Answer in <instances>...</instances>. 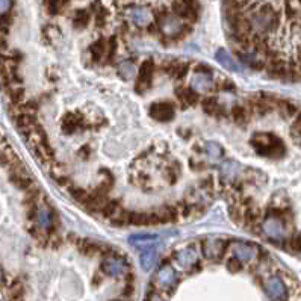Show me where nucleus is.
I'll return each instance as SVG.
<instances>
[{
  "label": "nucleus",
  "mask_w": 301,
  "mask_h": 301,
  "mask_svg": "<svg viewBox=\"0 0 301 301\" xmlns=\"http://www.w3.org/2000/svg\"><path fill=\"white\" fill-rule=\"evenodd\" d=\"M262 232L272 241H283L286 238V226L280 217L271 215L262 223Z\"/></svg>",
  "instance_id": "20e7f679"
},
{
  "label": "nucleus",
  "mask_w": 301,
  "mask_h": 301,
  "mask_svg": "<svg viewBox=\"0 0 301 301\" xmlns=\"http://www.w3.org/2000/svg\"><path fill=\"white\" fill-rule=\"evenodd\" d=\"M10 179H11V182H13L17 188H20V189H23V191H28L29 188L34 186L32 177L29 176L28 170H26L20 162H16V164L11 165Z\"/></svg>",
  "instance_id": "0eeeda50"
},
{
  "label": "nucleus",
  "mask_w": 301,
  "mask_h": 301,
  "mask_svg": "<svg viewBox=\"0 0 301 301\" xmlns=\"http://www.w3.org/2000/svg\"><path fill=\"white\" fill-rule=\"evenodd\" d=\"M226 247H227V244L224 241L211 239V241H206L203 244V253H205L206 259H209V260H218V259L223 257V254L226 251Z\"/></svg>",
  "instance_id": "f8f14e48"
},
{
  "label": "nucleus",
  "mask_w": 301,
  "mask_h": 301,
  "mask_svg": "<svg viewBox=\"0 0 301 301\" xmlns=\"http://www.w3.org/2000/svg\"><path fill=\"white\" fill-rule=\"evenodd\" d=\"M214 86V80L212 76L208 73H194L192 80H191V88L197 92H203V91H209Z\"/></svg>",
  "instance_id": "f3484780"
},
{
  "label": "nucleus",
  "mask_w": 301,
  "mask_h": 301,
  "mask_svg": "<svg viewBox=\"0 0 301 301\" xmlns=\"http://www.w3.org/2000/svg\"><path fill=\"white\" fill-rule=\"evenodd\" d=\"M170 76L176 77V79H183L188 73V65L186 64H182V62H173L170 65V70H168Z\"/></svg>",
  "instance_id": "bb28decb"
},
{
  "label": "nucleus",
  "mask_w": 301,
  "mask_h": 301,
  "mask_svg": "<svg viewBox=\"0 0 301 301\" xmlns=\"http://www.w3.org/2000/svg\"><path fill=\"white\" fill-rule=\"evenodd\" d=\"M158 23H159L161 32L165 37H168V38H179V37H182L185 34V28L186 26L174 14H167V13L161 14L158 17Z\"/></svg>",
  "instance_id": "7ed1b4c3"
},
{
  "label": "nucleus",
  "mask_w": 301,
  "mask_h": 301,
  "mask_svg": "<svg viewBox=\"0 0 301 301\" xmlns=\"http://www.w3.org/2000/svg\"><path fill=\"white\" fill-rule=\"evenodd\" d=\"M153 71H155V64L153 61H144L138 70L136 74V89L138 92L145 91L150 85H152V79H153Z\"/></svg>",
  "instance_id": "6e6552de"
},
{
  "label": "nucleus",
  "mask_w": 301,
  "mask_h": 301,
  "mask_svg": "<svg viewBox=\"0 0 301 301\" xmlns=\"http://www.w3.org/2000/svg\"><path fill=\"white\" fill-rule=\"evenodd\" d=\"M88 22H89V13H88L86 10H79V11L74 14V17H73V25H74L77 29L85 28V26L88 25Z\"/></svg>",
  "instance_id": "c85d7f7f"
},
{
  "label": "nucleus",
  "mask_w": 301,
  "mask_h": 301,
  "mask_svg": "<svg viewBox=\"0 0 301 301\" xmlns=\"http://www.w3.org/2000/svg\"><path fill=\"white\" fill-rule=\"evenodd\" d=\"M215 58H217V61H218L226 70H229V71H232V73H242V71H244V67L241 65V62H238V61H236L227 50H224V49H220V50L217 52Z\"/></svg>",
  "instance_id": "2eb2a0df"
},
{
  "label": "nucleus",
  "mask_w": 301,
  "mask_h": 301,
  "mask_svg": "<svg viewBox=\"0 0 301 301\" xmlns=\"http://www.w3.org/2000/svg\"><path fill=\"white\" fill-rule=\"evenodd\" d=\"M155 281H156V284H159L162 287H171L177 281L176 271L171 266L165 265V266H162V268L158 269V272L155 275Z\"/></svg>",
  "instance_id": "dca6fc26"
},
{
  "label": "nucleus",
  "mask_w": 301,
  "mask_h": 301,
  "mask_svg": "<svg viewBox=\"0 0 301 301\" xmlns=\"http://www.w3.org/2000/svg\"><path fill=\"white\" fill-rule=\"evenodd\" d=\"M156 250H148V251H142L141 257H139V263L142 266L144 271H150L155 265H156Z\"/></svg>",
  "instance_id": "b1692460"
},
{
  "label": "nucleus",
  "mask_w": 301,
  "mask_h": 301,
  "mask_svg": "<svg viewBox=\"0 0 301 301\" xmlns=\"http://www.w3.org/2000/svg\"><path fill=\"white\" fill-rule=\"evenodd\" d=\"M127 19L136 26H145L152 20V14L144 7H132L127 10Z\"/></svg>",
  "instance_id": "4468645a"
},
{
  "label": "nucleus",
  "mask_w": 301,
  "mask_h": 301,
  "mask_svg": "<svg viewBox=\"0 0 301 301\" xmlns=\"http://www.w3.org/2000/svg\"><path fill=\"white\" fill-rule=\"evenodd\" d=\"M173 13L180 20H195L197 19V10L194 0H174L173 4Z\"/></svg>",
  "instance_id": "1a4fd4ad"
},
{
  "label": "nucleus",
  "mask_w": 301,
  "mask_h": 301,
  "mask_svg": "<svg viewBox=\"0 0 301 301\" xmlns=\"http://www.w3.org/2000/svg\"><path fill=\"white\" fill-rule=\"evenodd\" d=\"M263 289L272 301H287V287L280 277H269L263 283Z\"/></svg>",
  "instance_id": "39448f33"
},
{
  "label": "nucleus",
  "mask_w": 301,
  "mask_h": 301,
  "mask_svg": "<svg viewBox=\"0 0 301 301\" xmlns=\"http://www.w3.org/2000/svg\"><path fill=\"white\" fill-rule=\"evenodd\" d=\"M286 11L289 17L301 14V0H286Z\"/></svg>",
  "instance_id": "c9c22d12"
},
{
  "label": "nucleus",
  "mask_w": 301,
  "mask_h": 301,
  "mask_svg": "<svg viewBox=\"0 0 301 301\" xmlns=\"http://www.w3.org/2000/svg\"><path fill=\"white\" fill-rule=\"evenodd\" d=\"M7 91H8L10 98H11L16 105L22 103V100H23V97H25V88H23V86H20V85H13V86H10Z\"/></svg>",
  "instance_id": "c756f323"
},
{
  "label": "nucleus",
  "mask_w": 301,
  "mask_h": 301,
  "mask_svg": "<svg viewBox=\"0 0 301 301\" xmlns=\"http://www.w3.org/2000/svg\"><path fill=\"white\" fill-rule=\"evenodd\" d=\"M11 25H13V17H11L10 13L8 14H0V34L7 35Z\"/></svg>",
  "instance_id": "e433bc0d"
},
{
  "label": "nucleus",
  "mask_w": 301,
  "mask_h": 301,
  "mask_svg": "<svg viewBox=\"0 0 301 301\" xmlns=\"http://www.w3.org/2000/svg\"><path fill=\"white\" fill-rule=\"evenodd\" d=\"M197 250L194 247H186L176 254V260L182 268H192L197 263Z\"/></svg>",
  "instance_id": "a211bd4d"
},
{
  "label": "nucleus",
  "mask_w": 301,
  "mask_h": 301,
  "mask_svg": "<svg viewBox=\"0 0 301 301\" xmlns=\"http://www.w3.org/2000/svg\"><path fill=\"white\" fill-rule=\"evenodd\" d=\"M5 281H7L5 272H4V269H2V268H0V286H4V284H5Z\"/></svg>",
  "instance_id": "a18cd8bd"
},
{
  "label": "nucleus",
  "mask_w": 301,
  "mask_h": 301,
  "mask_svg": "<svg viewBox=\"0 0 301 301\" xmlns=\"http://www.w3.org/2000/svg\"><path fill=\"white\" fill-rule=\"evenodd\" d=\"M46 2H47V10L52 16H56L62 8V0H46Z\"/></svg>",
  "instance_id": "58836bf2"
},
{
  "label": "nucleus",
  "mask_w": 301,
  "mask_h": 301,
  "mask_svg": "<svg viewBox=\"0 0 301 301\" xmlns=\"http://www.w3.org/2000/svg\"><path fill=\"white\" fill-rule=\"evenodd\" d=\"M118 73L124 77V79H132L136 73H135V65L130 61H123L118 65Z\"/></svg>",
  "instance_id": "7c9ffc66"
},
{
  "label": "nucleus",
  "mask_w": 301,
  "mask_h": 301,
  "mask_svg": "<svg viewBox=\"0 0 301 301\" xmlns=\"http://www.w3.org/2000/svg\"><path fill=\"white\" fill-rule=\"evenodd\" d=\"M8 47V43H7V35L0 34V53H4Z\"/></svg>",
  "instance_id": "37998d69"
},
{
  "label": "nucleus",
  "mask_w": 301,
  "mask_h": 301,
  "mask_svg": "<svg viewBox=\"0 0 301 301\" xmlns=\"http://www.w3.org/2000/svg\"><path fill=\"white\" fill-rule=\"evenodd\" d=\"M205 152H206V155H208L211 159H220V158H223V155H224L223 147H221L218 142H214V141L206 142Z\"/></svg>",
  "instance_id": "a878e982"
},
{
  "label": "nucleus",
  "mask_w": 301,
  "mask_h": 301,
  "mask_svg": "<svg viewBox=\"0 0 301 301\" xmlns=\"http://www.w3.org/2000/svg\"><path fill=\"white\" fill-rule=\"evenodd\" d=\"M114 301H121V299H114Z\"/></svg>",
  "instance_id": "49530a36"
},
{
  "label": "nucleus",
  "mask_w": 301,
  "mask_h": 301,
  "mask_svg": "<svg viewBox=\"0 0 301 301\" xmlns=\"http://www.w3.org/2000/svg\"><path fill=\"white\" fill-rule=\"evenodd\" d=\"M79 248H80V251H82L83 254H88V256H91V254H95V253H98V251L102 250V245H100V244H95V242L83 241V242L79 245Z\"/></svg>",
  "instance_id": "72a5a7b5"
},
{
  "label": "nucleus",
  "mask_w": 301,
  "mask_h": 301,
  "mask_svg": "<svg viewBox=\"0 0 301 301\" xmlns=\"http://www.w3.org/2000/svg\"><path fill=\"white\" fill-rule=\"evenodd\" d=\"M16 126L22 133L29 136V133L37 127V120L34 114H19L16 115Z\"/></svg>",
  "instance_id": "6ab92c4d"
},
{
  "label": "nucleus",
  "mask_w": 301,
  "mask_h": 301,
  "mask_svg": "<svg viewBox=\"0 0 301 301\" xmlns=\"http://www.w3.org/2000/svg\"><path fill=\"white\" fill-rule=\"evenodd\" d=\"M156 217H158L159 223H170V221H176L180 215H179V209L177 208L165 206L156 214Z\"/></svg>",
  "instance_id": "393cba45"
},
{
  "label": "nucleus",
  "mask_w": 301,
  "mask_h": 301,
  "mask_svg": "<svg viewBox=\"0 0 301 301\" xmlns=\"http://www.w3.org/2000/svg\"><path fill=\"white\" fill-rule=\"evenodd\" d=\"M102 271L106 275L111 277H120L127 271V263L124 262V259L117 257V256H108L103 259L102 262Z\"/></svg>",
  "instance_id": "9d476101"
},
{
  "label": "nucleus",
  "mask_w": 301,
  "mask_h": 301,
  "mask_svg": "<svg viewBox=\"0 0 301 301\" xmlns=\"http://www.w3.org/2000/svg\"><path fill=\"white\" fill-rule=\"evenodd\" d=\"M159 242H161L159 236L152 235V233H135L129 236V244L135 247L136 250H139L141 253L148 251V250H156Z\"/></svg>",
  "instance_id": "423d86ee"
},
{
  "label": "nucleus",
  "mask_w": 301,
  "mask_h": 301,
  "mask_svg": "<svg viewBox=\"0 0 301 301\" xmlns=\"http://www.w3.org/2000/svg\"><path fill=\"white\" fill-rule=\"evenodd\" d=\"M35 223H37L38 229H41L44 232L49 230L52 227V215H50V212L46 208H38L37 215H35Z\"/></svg>",
  "instance_id": "4be33fe9"
},
{
  "label": "nucleus",
  "mask_w": 301,
  "mask_h": 301,
  "mask_svg": "<svg viewBox=\"0 0 301 301\" xmlns=\"http://www.w3.org/2000/svg\"><path fill=\"white\" fill-rule=\"evenodd\" d=\"M248 22H250L253 31L259 32V34H266L277 28L278 16L271 5H262L254 13H251Z\"/></svg>",
  "instance_id": "f03ea898"
},
{
  "label": "nucleus",
  "mask_w": 301,
  "mask_h": 301,
  "mask_svg": "<svg viewBox=\"0 0 301 301\" xmlns=\"http://www.w3.org/2000/svg\"><path fill=\"white\" fill-rule=\"evenodd\" d=\"M251 145L260 156L265 158L280 159L286 153L283 141L274 133H254L251 138Z\"/></svg>",
  "instance_id": "f257e3e1"
},
{
  "label": "nucleus",
  "mask_w": 301,
  "mask_h": 301,
  "mask_svg": "<svg viewBox=\"0 0 301 301\" xmlns=\"http://www.w3.org/2000/svg\"><path fill=\"white\" fill-rule=\"evenodd\" d=\"M176 95L180 100L182 106H192L198 100L197 91H194L192 88H188V86H179L176 89Z\"/></svg>",
  "instance_id": "aec40b11"
},
{
  "label": "nucleus",
  "mask_w": 301,
  "mask_h": 301,
  "mask_svg": "<svg viewBox=\"0 0 301 301\" xmlns=\"http://www.w3.org/2000/svg\"><path fill=\"white\" fill-rule=\"evenodd\" d=\"M233 250V254L238 260L241 262H250L253 259H256L257 253H259V248L254 247V245H250V244H244V242H236L233 244L232 247Z\"/></svg>",
  "instance_id": "ddd939ff"
},
{
  "label": "nucleus",
  "mask_w": 301,
  "mask_h": 301,
  "mask_svg": "<svg viewBox=\"0 0 301 301\" xmlns=\"http://www.w3.org/2000/svg\"><path fill=\"white\" fill-rule=\"evenodd\" d=\"M221 109H223V108H221V105L217 102V98H214V97H206V98L203 100V111H205L206 114H211V115L220 114Z\"/></svg>",
  "instance_id": "cd10ccee"
},
{
  "label": "nucleus",
  "mask_w": 301,
  "mask_h": 301,
  "mask_svg": "<svg viewBox=\"0 0 301 301\" xmlns=\"http://www.w3.org/2000/svg\"><path fill=\"white\" fill-rule=\"evenodd\" d=\"M289 248H290V251L301 254V235H293L289 239Z\"/></svg>",
  "instance_id": "4c0bfd02"
},
{
  "label": "nucleus",
  "mask_w": 301,
  "mask_h": 301,
  "mask_svg": "<svg viewBox=\"0 0 301 301\" xmlns=\"http://www.w3.org/2000/svg\"><path fill=\"white\" fill-rule=\"evenodd\" d=\"M278 108H280V112L284 115V117H293V115H298V109L295 105H292L290 102L287 100H280L278 102Z\"/></svg>",
  "instance_id": "2f4dec72"
},
{
  "label": "nucleus",
  "mask_w": 301,
  "mask_h": 301,
  "mask_svg": "<svg viewBox=\"0 0 301 301\" xmlns=\"http://www.w3.org/2000/svg\"><path fill=\"white\" fill-rule=\"evenodd\" d=\"M239 171H241V165L236 161H226L221 165V177L226 182H232L238 176Z\"/></svg>",
  "instance_id": "412c9836"
},
{
  "label": "nucleus",
  "mask_w": 301,
  "mask_h": 301,
  "mask_svg": "<svg viewBox=\"0 0 301 301\" xmlns=\"http://www.w3.org/2000/svg\"><path fill=\"white\" fill-rule=\"evenodd\" d=\"M106 53H108V44H106L105 40H97V41L92 43L91 47H89V55H91V58H92L95 62L102 61V59L106 56Z\"/></svg>",
  "instance_id": "5701e85b"
},
{
  "label": "nucleus",
  "mask_w": 301,
  "mask_h": 301,
  "mask_svg": "<svg viewBox=\"0 0 301 301\" xmlns=\"http://www.w3.org/2000/svg\"><path fill=\"white\" fill-rule=\"evenodd\" d=\"M150 115H152L156 121L167 123V121L173 120V117H174V106H173V103H168V102L153 103L150 106Z\"/></svg>",
  "instance_id": "9b49d317"
},
{
  "label": "nucleus",
  "mask_w": 301,
  "mask_h": 301,
  "mask_svg": "<svg viewBox=\"0 0 301 301\" xmlns=\"http://www.w3.org/2000/svg\"><path fill=\"white\" fill-rule=\"evenodd\" d=\"M115 52H117V40L112 38V40L108 43V53H106L108 59H112V58L115 56Z\"/></svg>",
  "instance_id": "ea45409f"
},
{
  "label": "nucleus",
  "mask_w": 301,
  "mask_h": 301,
  "mask_svg": "<svg viewBox=\"0 0 301 301\" xmlns=\"http://www.w3.org/2000/svg\"><path fill=\"white\" fill-rule=\"evenodd\" d=\"M232 118L236 124H245L247 123V109L242 106H236L232 109Z\"/></svg>",
  "instance_id": "f704fd0d"
},
{
  "label": "nucleus",
  "mask_w": 301,
  "mask_h": 301,
  "mask_svg": "<svg viewBox=\"0 0 301 301\" xmlns=\"http://www.w3.org/2000/svg\"><path fill=\"white\" fill-rule=\"evenodd\" d=\"M147 301H164V299H162V298H161L158 293H152V295L148 296V299H147Z\"/></svg>",
  "instance_id": "c03bdc74"
},
{
  "label": "nucleus",
  "mask_w": 301,
  "mask_h": 301,
  "mask_svg": "<svg viewBox=\"0 0 301 301\" xmlns=\"http://www.w3.org/2000/svg\"><path fill=\"white\" fill-rule=\"evenodd\" d=\"M229 269L230 271H239V268H241V260H238L236 257H233L230 262H229Z\"/></svg>",
  "instance_id": "79ce46f5"
},
{
  "label": "nucleus",
  "mask_w": 301,
  "mask_h": 301,
  "mask_svg": "<svg viewBox=\"0 0 301 301\" xmlns=\"http://www.w3.org/2000/svg\"><path fill=\"white\" fill-rule=\"evenodd\" d=\"M13 7L11 0H0V14H8Z\"/></svg>",
  "instance_id": "a19ab883"
},
{
  "label": "nucleus",
  "mask_w": 301,
  "mask_h": 301,
  "mask_svg": "<svg viewBox=\"0 0 301 301\" xmlns=\"http://www.w3.org/2000/svg\"><path fill=\"white\" fill-rule=\"evenodd\" d=\"M79 124H80V123L74 118V115H73V114H68V115H65V118H64L62 129H64V132H67V133H73V132L77 130Z\"/></svg>",
  "instance_id": "473e14b6"
}]
</instances>
